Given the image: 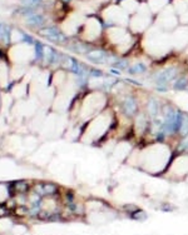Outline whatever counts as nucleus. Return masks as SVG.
I'll return each mask as SVG.
<instances>
[{
	"instance_id": "1",
	"label": "nucleus",
	"mask_w": 188,
	"mask_h": 235,
	"mask_svg": "<svg viewBox=\"0 0 188 235\" xmlns=\"http://www.w3.org/2000/svg\"><path fill=\"white\" fill-rule=\"evenodd\" d=\"M171 152L169 148L162 144L147 146L144 150L137 152L136 165L149 173H160L169 165Z\"/></svg>"
},
{
	"instance_id": "2",
	"label": "nucleus",
	"mask_w": 188,
	"mask_h": 235,
	"mask_svg": "<svg viewBox=\"0 0 188 235\" xmlns=\"http://www.w3.org/2000/svg\"><path fill=\"white\" fill-rule=\"evenodd\" d=\"M169 173L176 178H184L188 175V155H180L174 159Z\"/></svg>"
}]
</instances>
